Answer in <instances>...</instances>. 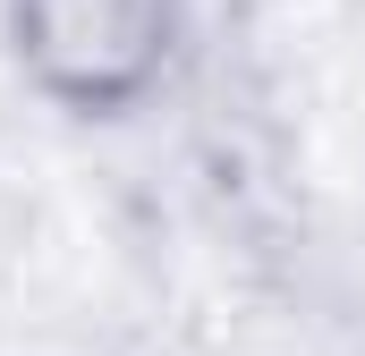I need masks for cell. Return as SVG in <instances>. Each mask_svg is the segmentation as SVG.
Wrapping results in <instances>:
<instances>
[{"mask_svg":"<svg viewBox=\"0 0 365 356\" xmlns=\"http://www.w3.org/2000/svg\"><path fill=\"white\" fill-rule=\"evenodd\" d=\"M195 0H0V51L17 85L60 119H136L187 60Z\"/></svg>","mask_w":365,"mask_h":356,"instance_id":"cell-1","label":"cell"}]
</instances>
